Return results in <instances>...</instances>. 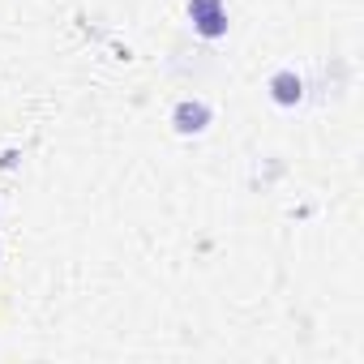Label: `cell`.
Returning <instances> with one entry per match:
<instances>
[{
    "label": "cell",
    "instance_id": "6da1fadb",
    "mask_svg": "<svg viewBox=\"0 0 364 364\" xmlns=\"http://www.w3.org/2000/svg\"><path fill=\"white\" fill-rule=\"evenodd\" d=\"M189 18L202 39H223L228 35V9L223 0H189Z\"/></svg>",
    "mask_w": 364,
    "mask_h": 364
},
{
    "label": "cell",
    "instance_id": "7a4b0ae2",
    "mask_svg": "<svg viewBox=\"0 0 364 364\" xmlns=\"http://www.w3.org/2000/svg\"><path fill=\"white\" fill-rule=\"evenodd\" d=\"M210 120H215V112H210L206 99H180V103L171 107V124H176V133H185V137L206 133Z\"/></svg>",
    "mask_w": 364,
    "mask_h": 364
},
{
    "label": "cell",
    "instance_id": "3957f363",
    "mask_svg": "<svg viewBox=\"0 0 364 364\" xmlns=\"http://www.w3.org/2000/svg\"><path fill=\"white\" fill-rule=\"evenodd\" d=\"M266 90H270V99H274L279 107H296V103H304V77H300L296 69H279V73H270Z\"/></svg>",
    "mask_w": 364,
    "mask_h": 364
}]
</instances>
